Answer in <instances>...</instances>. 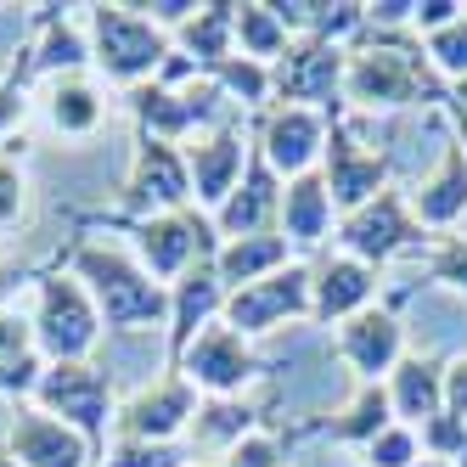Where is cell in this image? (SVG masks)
Returning a JSON list of instances; mask_svg holds the SVG:
<instances>
[{
  "mask_svg": "<svg viewBox=\"0 0 467 467\" xmlns=\"http://www.w3.org/2000/svg\"><path fill=\"white\" fill-rule=\"evenodd\" d=\"M74 276L90 287L96 310H102V327H113V332L170 327V287L152 282L136 254L108 248V243H79L74 248Z\"/></svg>",
  "mask_w": 467,
  "mask_h": 467,
  "instance_id": "obj_1",
  "label": "cell"
},
{
  "mask_svg": "<svg viewBox=\"0 0 467 467\" xmlns=\"http://www.w3.org/2000/svg\"><path fill=\"white\" fill-rule=\"evenodd\" d=\"M85 35H90V62L113 85H130V90L147 85L170 62V35L136 6H90Z\"/></svg>",
  "mask_w": 467,
  "mask_h": 467,
  "instance_id": "obj_2",
  "label": "cell"
},
{
  "mask_svg": "<svg viewBox=\"0 0 467 467\" xmlns=\"http://www.w3.org/2000/svg\"><path fill=\"white\" fill-rule=\"evenodd\" d=\"M372 462L378 467H406L411 462V440H406V433H394V428H383L378 440H372Z\"/></svg>",
  "mask_w": 467,
  "mask_h": 467,
  "instance_id": "obj_35",
  "label": "cell"
},
{
  "mask_svg": "<svg viewBox=\"0 0 467 467\" xmlns=\"http://www.w3.org/2000/svg\"><path fill=\"white\" fill-rule=\"evenodd\" d=\"M209 85L225 90V96H237L243 108H259L265 96H271V68L237 51V57H225V62H214V68H209Z\"/></svg>",
  "mask_w": 467,
  "mask_h": 467,
  "instance_id": "obj_28",
  "label": "cell"
},
{
  "mask_svg": "<svg viewBox=\"0 0 467 467\" xmlns=\"http://www.w3.org/2000/svg\"><path fill=\"white\" fill-rule=\"evenodd\" d=\"M197 411H203V394L192 389V378L181 372V366H170L163 378L141 383L136 394L119 406V440H152V445H175L181 433L197 422Z\"/></svg>",
  "mask_w": 467,
  "mask_h": 467,
  "instance_id": "obj_6",
  "label": "cell"
},
{
  "mask_svg": "<svg viewBox=\"0 0 467 467\" xmlns=\"http://www.w3.org/2000/svg\"><path fill=\"white\" fill-rule=\"evenodd\" d=\"M451 411H456V417H467V366L451 378Z\"/></svg>",
  "mask_w": 467,
  "mask_h": 467,
  "instance_id": "obj_38",
  "label": "cell"
},
{
  "mask_svg": "<svg viewBox=\"0 0 467 467\" xmlns=\"http://www.w3.org/2000/svg\"><path fill=\"white\" fill-rule=\"evenodd\" d=\"M248 170V141H243V130H209V136H197L186 147V175H192V197L203 209H220L231 192H237Z\"/></svg>",
  "mask_w": 467,
  "mask_h": 467,
  "instance_id": "obj_12",
  "label": "cell"
},
{
  "mask_svg": "<svg viewBox=\"0 0 467 467\" xmlns=\"http://www.w3.org/2000/svg\"><path fill=\"white\" fill-rule=\"evenodd\" d=\"M462 203H467V170H462V158H451V170H445L440 186H433V197L422 203V214L428 220H451Z\"/></svg>",
  "mask_w": 467,
  "mask_h": 467,
  "instance_id": "obj_32",
  "label": "cell"
},
{
  "mask_svg": "<svg viewBox=\"0 0 467 467\" xmlns=\"http://www.w3.org/2000/svg\"><path fill=\"white\" fill-rule=\"evenodd\" d=\"M214 467H282V445L271 440V433H248V440L231 445Z\"/></svg>",
  "mask_w": 467,
  "mask_h": 467,
  "instance_id": "obj_33",
  "label": "cell"
},
{
  "mask_svg": "<svg viewBox=\"0 0 467 467\" xmlns=\"http://www.w3.org/2000/svg\"><path fill=\"white\" fill-rule=\"evenodd\" d=\"M440 271H445V282H462V287H467V248H451Z\"/></svg>",
  "mask_w": 467,
  "mask_h": 467,
  "instance_id": "obj_37",
  "label": "cell"
},
{
  "mask_svg": "<svg viewBox=\"0 0 467 467\" xmlns=\"http://www.w3.org/2000/svg\"><path fill=\"white\" fill-rule=\"evenodd\" d=\"M225 310V287L214 276V259L186 271L175 287H170V366L186 355V344L197 338L203 327H214V316Z\"/></svg>",
  "mask_w": 467,
  "mask_h": 467,
  "instance_id": "obj_15",
  "label": "cell"
},
{
  "mask_svg": "<svg viewBox=\"0 0 467 467\" xmlns=\"http://www.w3.org/2000/svg\"><path fill=\"white\" fill-rule=\"evenodd\" d=\"M6 456L17 467H90V445L79 440V433L68 422L46 417L40 406H23L6 428Z\"/></svg>",
  "mask_w": 467,
  "mask_h": 467,
  "instance_id": "obj_11",
  "label": "cell"
},
{
  "mask_svg": "<svg viewBox=\"0 0 467 467\" xmlns=\"http://www.w3.org/2000/svg\"><path fill=\"white\" fill-rule=\"evenodd\" d=\"M237 46H243V57L271 68V62L287 57V28L276 23L271 6H237Z\"/></svg>",
  "mask_w": 467,
  "mask_h": 467,
  "instance_id": "obj_27",
  "label": "cell"
},
{
  "mask_svg": "<svg viewBox=\"0 0 467 467\" xmlns=\"http://www.w3.org/2000/svg\"><path fill=\"white\" fill-rule=\"evenodd\" d=\"M394 406L406 411V417H428L433 406H440V383H433V366H422V360H406V366H400Z\"/></svg>",
  "mask_w": 467,
  "mask_h": 467,
  "instance_id": "obj_29",
  "label": "cell"
},
{
  "mask_svg": "<svg viewBox=\"0 0 467 467\" xmlns=\"http://www.w3.org/2000/svg\"><path fill=\"white\" fill-rule=\"evenodd\" d=\"M102 338V310L79 276H46L40 282V310H35V349L62 366V360H85Z\"/></svg>",
  "mask_w": 467,
  "mask_h": 467,
  "instance_id": "obj_4",
  "label": "cell"
},
{
  "mask_svg": "<svg viewBox=\"0 0 467 467\" xmlns=\"http://www.w3.org/2000/svg\"><path fill=\"white\" fill-rule=\"evenodd\" d=\"M175 366L192 378V389L209 394V400H237V394L254 383V372H259L248 338H243L237 327H225V321H214V327L197 332Z\"/></svg>",
  "mask_w": 467,
  "mask_h": 467,
  "instance_id": "obj_7",
  "label": "cell"
},
{
  "mask_svg": "<svg viewBox=\"0 0 467 467\" xmlns=\"http://www.w3.org/2000/svg\"><path fill=\"white\" fill-rule=\"evenodd\" d=\"M254 433V406H243V400H203V411H197L192 422V445H209V451H231L243 445Z\"/></svg>",
  "mask_w": 467,
  "mask_h": 467,
  "instance_id": "obj_24",
  "label": "cell"
},
{
  "mask_svg": "<svg viewBox=\"0 0 467 467\" xmlns=\"http://www.w3.org/2000/svg\"><path fill=\"white\" fill-rule=\"evenodd\" d=\"M23 214H28V175H23L17 152L0 147V231L23 225Z\"/></svg>",
  "mask_w": 467,
  "mask_h": 467,
  "instance_id": "obj_30",
  "label": "cell"
},
{
  "mask_svg": "<svg viewBox=\"0 0 467 467\" xmlns=\"http://www.w3.org/2000/svg\"><path fill=\"white\" fill-rule=\"evenodd\" d=\"M462 96H467V85H462Z\"/></svg>",
  "mask_w": 467,
  "mask_h": 467,
  "instance_id": "obj_41",
  "label": "cell"
},
{
  "mask_svg": "<svg viewBox=\"0 0 467 467\" xmlns=\"http://www.w3.org/2000/svg\"><path fill=\"white\" fill-rule=\"evenodd\" d=\"M90 62V35L79 23L57 17V6H40V46L28 57V68L35 74H85Z\"/></svg>",
  "mask_w": 467,
  "mask_h": 467,
  "instance_id": "obj_21",
  "label": "cell"
},
{
  "mask_svg": "<svg viewBox=\"0 0 467 467\" xmlns=\"http://www.w3.org/2000/svg\"><path fill=\"white\" fill-rule=\"evenodd\" d=\"M12 287H17V271L6 259H0V310H6V298H12Z\"/></svg>",
  "mask_w": 467,
  "mask_h": 467,
  "instance_id": "obj_39",
  "label": "cell"
},
{
  "mask_svg": "<svg viewBox=\"0 0 467 467\" xmlns=\"http://www.w3.org/2000/svg\"><path fill=\"white\" fill-rule=\"evenodd\" d=\"M366 293H372V271H366L360 259H332L310 282V316L316 321H338V316L366 305Z\"/></svg>",
  "mask_w": 467,
  "mask_h": 467,
  "instance_id": "obj_20",
  "label": "cell"
},
{
  "mask_svg": "<svg viewBox=\"0 0 467 467\" xmlns=\"http://www.w3.org/2000/svg\"><path fill=\"white\" fill-rule=\"evenodd\" d=\"M349 90H355V102H400V96L411 90V74H406L400 57L366 51V57H355V68H349Z\"/></svg>",
  "mask_w": 467,
  "mask_h": 467,
  "instance_id": "obj_25",
  "label": "cell"
},
{
  "mask_svg": "<svg viewBox=\"0 0 467 467\" xmlns=\"http://www.w3.org/2000/svg\"><path fill=\"white\" fill-rule=\"evenodd\" d=\"M321 147H327V124H321L316 108L276 102L271 113H265V124H259V158L271 163L276 175H287V181L310 175V163H316Z\"/></svg>",
  "mask_w": 467,
  "mask_h": 467,
  "instance_id": "obj_10",
  "label": "cell"
},
{
  "mask_svg": "<svg viewBox=\"0 0 467 467\" xmlns=\"http://www.w3.org/2000/svg\"><path fill=\"white\" fill-rule=\"evenodd\" d=\"M433 51H440V62H451V68H467V23H456L451 35H440Z\"/></svg>",
  "mask_w": 467,
  "mask_h": 467,
  "instance_id": "obj_36",
  "label": "cell"
},
{
  "mask_svg": "<svg viewBox=\"0 0 467 467\" xmlns=\"http://www.w3.org/2000/svg\"><path fill=\"white\" fill-rule=\"evenodd\" d=\"M400 349V327L389 316H355L344 327V355L360 366V372H383Z\"/></svg>",
  "mask_w": 467,
  "mask_h": 467,
  "instance_id": "obj_26",
  "label": "cell"
},
{
  "mask_svg": "<svg viewBox=\"0 0 467 467\" xmlns=\"http://www.w3.org/2000/svg\"><path fill=\"white\" fill-rule=\"evenodd\" d=\"M282 214V181L276 170L259 158V147L248 152V170L237 181V192L225 197V203L214 209V231L231 243V237H259V231H271V220Z\"/></svg>",
  "mask_w": 467,
  "mask_h": 467,
  "instance_id": "obj_13",
  "label": "cell"
},
{
  "mask_svg": "<svg viewBox=\"0 0 467 467\" xmlns=\"http://www.w3.org/2000/svg\"><path fill=\"white\" fill-rule=\"evenodd\" d=\"M186 445H152V440H119L102 467H186Z\"/></svg>",
  "mask_w": 467,
  "mask_h": 467,
  "instance_id": "obj_31",
  "label": "cell"
},
{
  "mask_svg": "<svg viewBox=\"0 0 467 467\" xmlns=\"http://www.w3.org/2000/svg\"><path fill=\"white\" fill-rule=\"evenodd\" d=\"M332 231V192L321 175H298L282 186V237L298 248H316Z\"/></svg>",
  "mask_w": 467,
  "mask_h": 467,
  "instance_id": "obj_18",
  "label": "cell"
},
{
  "mask_svg": "<svg viewBox=\"0 0 467 467\" xmlns=\"http://www.w3.org/2000/svg\"><path fill=\"white\" fill-rule=\"evenodd\" d=\"M287 237L282 231H259V237H231V243H220V254H214V276H220V287H254V282H265V276H276V271H287Z\"/></svg>",
  "mask_w": 467,
  "mask_h": 467,
  "instance_id": "obj_17",
  "label": "cell"
},
{
  "mask_svg": "<svg viewBox=\"0 0 467 467\" xmlns=\"http://www.w3.org/2000/svg\"><path fill=\"white\" fill-rule=\"evenodd\" d=\"M46 119H51L57 136L85 141V136H96V130H102L108 96H102V85H96L90 74H62V79H51V90H46Z\"/></svg>",
  "mask_w": 467,
  "mask_h": 467,
  "instance_id": "obj_16",
  "label": "cell"
},
{
  "mask_svg": "<svg viewBox=\"0 0 467 467\" xmlns=\"http://www.w3.org/2000/svg\"><path fill=\"white\" fill-rule=\"evenodd\" d=\"M23 113H28V102H23V79H17V74L0 79V141H6L12 130L23 124Z\"/></svg>",
  "mask_w": 467,
  "mask_h": 467,
  "instance_id": "obj_34",
  "label": "cell"
},
{
  "mask_svg": "<svg viewBox=\"0 0 467 467\" xmlns=\"http://www.w3.org/2000/svg\"><path fill=\"white\" fill-rule=\"evenodd\" d=\"M338 74H344L338 51L321 46V40H305V46H287L282 62H271V90L287 108H310V102H327L332 96Z\"/></svg>",
  "mask_w": 467,
  "mask_h": 467,
  "instance_id": "obj_14",
  "label": "cell"
},
{
  "mask_svg": "<svg viewBox=\"0 0 467 467\" xmlns=\"http://www.w3.org/2000/svg\"><path fill=\"white\" fill-rule=\"evenodd\" d=\"M378 181H383V163H378V158L355 152L344 136H332V141H327V192H332V203H344V209L355 214V209L372 203Z\"/></svg>",
  "mask_w": 467,
  "mask_h": 467,
  "instance_id": "obj_19",
  "label": "cell"
},
{
  "mask_svg": "<svg viewBox=\"0 0 467 467\" xmlns=\"http://www.w3.org/2000/svg\"><path fill=\"white\" fill-rule=\"evenodd\" d=\"M40 349H35V321L0 310V394H35L40 383Z\"/></svg>",
  "mask_w": 467,
  "mask_h": 467,
  "instance_id": "obj_22",
  "label": "cell"
},
{
  "mask_svg": "<svg viewBox=\"0 0 467 467\" xmlns=\"http://www.w3.org/2000/svg\"><path fill=\"white\" fill-rule=\"evenodd\" d=\"M35 406L57 422H68L90 445L96 462H108V422H113V378L90 360H62L46 366L35 383Z\"/></svg>",
  "mask_w": 467,
  "mask_h": 467,
  "instance_id": "obj_3",
  "label": "cell"
},
{
  "mask_svg": "<svg viewBox=\"0 0 467 467\" xmlns=\"http://www.w3.org/2000/svg\"><path fill=\"white\" fill-rule=\"evenodd\" d=\"M293 316H310V271L305 265H287V271L276 276H265L254 287H237V293H225V310L220 321L225 327H237L243 338H254V332H271Z\"/></svg>",
  "mask_w": 467,
  "mask_h": 467,
  "instance_id": "obj_8",
  "label": "cell"
},
{
  "mask_svg": "<svg viewBox=\"0 0 467 467\" xmlns=\"http://www.w3.org/2000/svg\"><path fill=\"white\" fill-rule=\"evenodd\" d=\"M344 243L355 259H383L406 243V220H400V203L394 197H378V203H366L344 220Z\"/></svg>",
  "mask_w": 467,
  "mask_h": 467,
  "instance_id": "obj_23",
  "label": "cell"
},
{
  "mask_svg": "<svg viewBox=\"0 0 467 467\" xmlns=\"http://www.w3.org/2000/svg\"><path fill=\"white\" fill-rule=\"evenodd\" d=\"M136 237V259L141 271L163 287H175L186 271L209 265L220 248H214V225L197 214V209H170V214H152V220H136L130 225Z\"/></svg>",
  "mask_w": 467,
  "mask_h": 467,
  "instance_id": "obj_5",
  "label": "cell"
},
{
  "mask_svg": "<svg viewBox=\"0 0 467 467\" xmlns=\"http://www.w3.org/2000/svg\"><path fill=\"white\" fill-rule=\"evenodd\" d=\"M186 197H192L186 152H181V147H170V141L141 136L136 163H130V181H124V209H136L141 220H152V214L186 209Z\"/></svg>",
  "mask_w": 467,
  "mask_h": 467,
  "instance_id": "obj_9",
  "label": "cell"
},
{
  "mask_svg": "<svg viewBox=\"0 0 467 467\" xmlns=\"http://www.w3.org/2000/svg\"><path fill=\"white\" fill-rule=\"evenodd\" d=\"M0 467H17V462H12V456H6V451H0Z\"/></svg>",
  "mask_w": 467,
  "mask_h": 467,
  "instance_id": "obj_40",
  "label": "cell"
}]
</instances>
